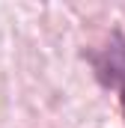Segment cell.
Here are the masks:
<instances>
[{
  "label": "cell",
  "instance_id": "2",
  "mask_svg": "<svg viewBox=\"0 0 125 128\" xmlns=\"http://www.w3.org/2000/svg\"><path fill=\"white\" fill-rule=\"evenodd\" d=\"M122 113H125V92H122Z\"/></svg>",
  "mask_w": 125,
  "mask_h": 128
},
{
  "label": "cell",
  "instance_id": "1",
  "mask_svg": "<svg viewBox=\"0 0 125 128\" xmlns=\"http://www.w3.org/2000/svg\"><path fill=\"white\" fill-rule=\"evenodd\" d=\"M90 60H92V68L104 86L125 92V39L119 33H113L110 42L98 54H90Z\"/></svg>",
  "mask_w": 125,
  "mask_h": 128
}]
</instances>
